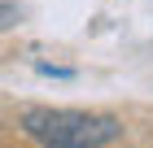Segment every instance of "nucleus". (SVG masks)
<instances>
[{
	"label": "nucleus",
	"instance_id": "f03ea898",
	"mask_svg": "<svg viewBox=\"0 0 153 148\" xmlns=\"http://www.w3.org/2000/svg\"><path fill=\"white\" fill-rule=\"evenodd\" d=\"M18 22H22V4H13V0H0V31H13Z\"/></svg>",
	"mask_w": 153,
	"mask_h": 148
},
{
	"label": "nucleus",
	"instance_id": "f257e3e1",
	"mask_svg": "<svg viewBox=\"0 0 153 148\" xmlns=\"http://www.w3.org/2000/svg\"><path fill=\"white\" fill-rule=\"evenodd\" d=\"M26 139L39 148H109L123 139V122L101 109H53V105H26L18 113Z\"/></svg>",
	"mask_w": 153,
	"mask_h": 148
},
{
	"label": "nucleus",
	"instance_id": "7ed1b4c3",
	"mask_svg": "<svg viewBox=\"0 0 153 148\" xmlns=\"http://www.w3.org/2000/svg\"><path fill=\"white\" fill-rule=\"evenodd\" d=\"M35 74H44V79H74L70 66H53V61H35Z\"/></svg>",
	"mask_w": 153,
	"mask_h": 148
}]
</instances>
